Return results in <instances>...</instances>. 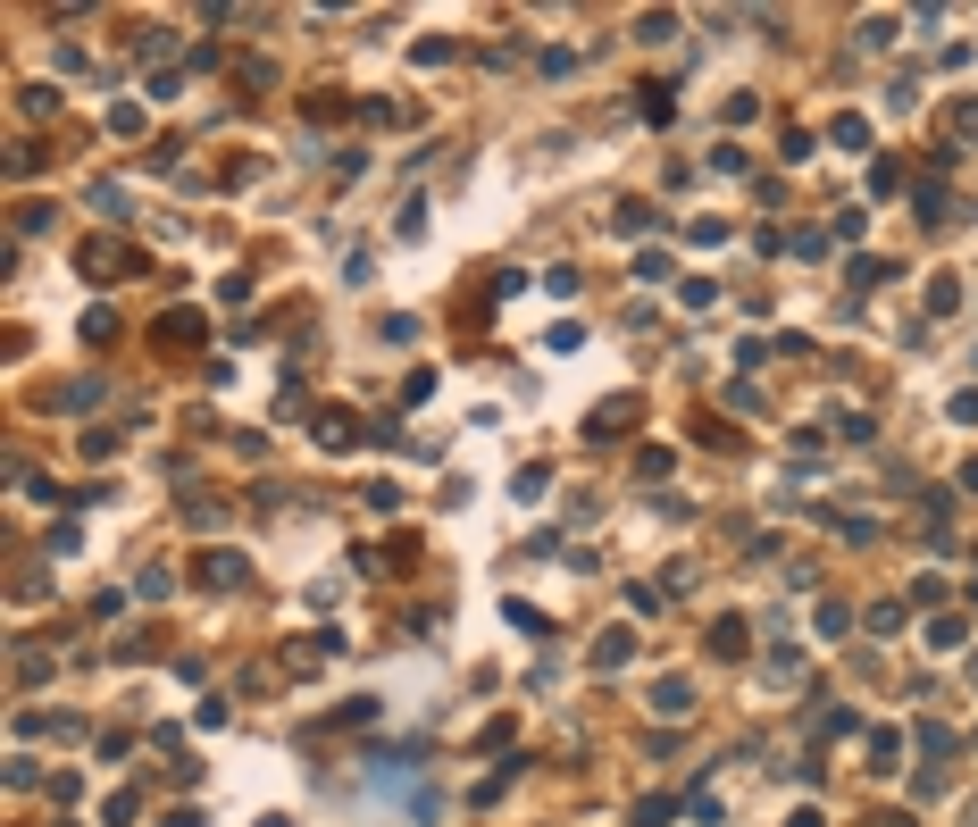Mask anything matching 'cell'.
Segmentation results:
<instances>
[{
    "mask_svg": "<svg viewBox=\"0 0 978 827\" xmlns=\"http://www.w3.org/2000/svg\"><path fill=\"white\" fill-rule=\"evenodd\" d=\"M619 427H636V401H627V393H619V401H602V410L586 418V435H594V443H611Z\"/></svg>",
    "mask_w": 978,
    "mask_h": 827,
    "instance_id": "obj_1",
    "label": "cell"
},
{
    "mask_svg": "<svg viewBox=\"0 0 978 827\" xmlns=\"http://www.w3.org/2000/svg\"><path fill=\"white\" fill-rule=\"evenodd\" d=\"M652 711H661V719H686V711H694V685H686V677H661V685H652Z\"/></svg>",
    "mask_w": 978,
    "mask_h": 827,
    "instance_id": "obj_2",
    "label": "cell"
},
{
    "mask_svg": "<svg viewBox=\"0 0 978 827\" xmlns=\"http://www.w3.org/2000/svg\"><path fill=\"white\" fill-rule=\"evenodd\" d=\"M201 585H209V594H226V585H243V552H209V560H201Z\"/></svg>",
    "mask_w": 978,
    "mask_h": 827,
    "instance_id": "obj_3",
    "label": "cell"
},
{
    "mask_svg": "<svg viewBox=\"0 0 978 827\" xmlns=\"http://www.w3.org/2000/svg\"><path fill=\"white\" fill-rule=\"evenodd\" d=\"M335 652H343V635H301L285 652V669H318V660H335Z\"/></svg>",
    "mask_w": 978,
    "mask_h": 827,
    "instance_id": "obj_4",
    "label": "cell"
},
{
    "mask_svg": "<svg viewBox=\"0 0 978 827\" xmlns=\"http://www.w3.org/2000/svg\"><path fill=\"white\" fill-rule=\"evenodd\" d=\"M744 644H753V627H744V619H711V652L719 660H744Z\"/></svg>",
    "mask_w": 978,
    "mask_h": 827,
    "instance_id": "obj_5",
    "label": "cell"
},
{
    "mask_svg": "<svg viewBox=\"0 0 978 827\" xmlns=\"http://www.w3.org/2000/svg\"><path fill=\"white\" fill-rule=\"evenodd\" d=\"M945 310H962V276H928V318H945Z\"/></svg>",
    "mask_w": 978,
    "mask_h": 827,
    "instance_id": "obj_6",
    "label": "cell"
},
{
    "mask_svg": "<svg viewBox=\"0 0 978 827\" xmlns=\"http://www.w3.org/2000/svg\"><path fill=\"white\" fill-rule=\"evenodd\" d=\"M318 443L343 452V443H352V410H318Z\"/></svg>",
    "mask_w": 978,
    "mask_h": 827,
    "instance_id": "obj_7",
    "label": "cell"
},
{
    "mask_svg": "<svg viewBox=\"0 0 978 827\" xmlns=\"http://www.w3.org/2000/svg\"><path fill=\"white\" fill-rule=\"evenodd\" d=\"M627 652H636V635H627V627H611V635H602V644H594V669H619Z\"/></svg>",
    "mask_w": 978,
    "mask_h": 827,
    "instance_id": "obj_8",
    "label": "cell"
},
{
    "mask_svg": "<svg viewBox=\"0 0 978 827\" xmlns=\"http://www.w3.org/2000/svg\"><path fill=\"white\" fill-rule=\"evenodd\" d=\"M912 209H920V226H937V218H953V201L937 193V184H920V193H912Z\"/></svg>",
    "mask_w": 978,
    "mask_h": 827,
    "instance_id": "obj_9",
    "label": "cell"
},
{
    "mask_svg": "<svg viewBox=\"0 0 978 827\" xmlns=\"http://www.w3.org/2000/svg\"><path fill=\"white\" fill-rule=\"evenodd\" d=\"M887 276H895L887 259H853V293H878V285H887Z\"/></svg>",
    "mask_w": 978,
    "mask_h": 827,
    "instance_id": "obj_10",
    "label": "cell"
},
{
    "mask_svg": "<svg viewBox=\"0 0 978 827\" xmlns=\"http://www.w3.org/2000/svg\"><path fill=\"white\" fill-rule=\"evenodd\" d=\"M92 401H101V376H76V385L59 393V410H92Z\"/></svg>",
    "mask_w": 978,
    "mask_h": 827,
    "instance_id": "obj_11",
    "label": "cell"
},
{
    "mask_svg": "<svg viewBox=\"0 0 978 827\" xmlns=\"http://www.w3.org/2000/svg\"><path fill=\"white\" fill-rule=\"evenodd\" d=\"M611 226H619V234H644V226H652V209H644V201H619V209H611Z\"/></svg>",
    "mask_w": 978,
    "mask_h": 827,
    "instance_id": "obj_12",
    "label": "cell"
},
{
    "mask_svg": "<svg viewBox=\"0 0 978 827\" xmlns=\"http://www.w3.org/2000/svg\"><path fill=\"white\" fill-rule=\"evenodd\" d=\"M636 34H644V42H669V34H678V17H669V9H652V17H636Z\"/></svg>",
    "mask_w": 978,
    "mask_h": 827,
    "instance_id": "obj_13",
    "label": "cell"
},
{
    "mask_svg": "<svg viewBox=\"0 0 978 827\" xmlns=\"http://www.w3.org/2000/svg\"><path fill=\"white\" fill-rule=\"evenodd\" d=\"M17 101H26V117H51V109H59V92H51V84H26Z\"/></svg>",
    "mask_w": 978,
    "mask_h": 827,
    "instance_id": "obj_14",
    "label": "cell"
},
{
    "mask_svg": "<svg viewBox=\"0 0 978 827\" xmlns=\"http://www.w3.org/2000/svg\"><path fill=\"white\" fill-rule=\"evenodd\" d=\"M953 134H962V143H978V101H962V109H953Z\"/></svg>",
    "mask_w": 978,
    "mask_h": 827,
    "instance_id": "obj_15",
    "label": "cell"
},
{
    "mask_svg": "<svg viewBox=\"0 0 978 827\" xmlns=\"http://www.w3.org/2000/svg\"><path fill=\"white\" fill-rule=\"evenodd\" d=\"M159 827H201V811H193V819H184V811H176V819H159Z\"/></svg>",
    "mask_w": 978,
    "mask_h": 827,
    "instance_id": "obj_16",
    "label": "cell"
}]
</instances>
